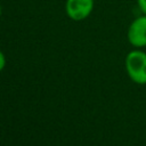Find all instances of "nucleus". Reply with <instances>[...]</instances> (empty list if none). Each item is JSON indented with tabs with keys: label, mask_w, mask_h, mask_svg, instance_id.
<instances>
[{
	"label": "nucleus",
	"mask_w": 146,
	"mask_h": 146,
	"mask_svg": "<svg viewBox=\"0 0 146 146\" xmlns=\"http://www.w3.org/2000/svg\"><path fill=\"white\" fill-rule=\"evenodd\" d=\"M124 66L128 76L137 84H146V52L140 49L127 54Z\"/></svg>",
	"instance_id": "obj_1"
},
{
	"label": "nucleus",
	"mask_w": 146,
	"mask_h": 146,
	"mask_svg": "<svg viewBox=\"0 0 146 146\" xmlns=\"http://www.w3.org/2000/svg\"><path fill=\"white\" fill-rule=\"evenodd\" d=\"M95 7V0H66L65 13L74 22H81L88 18Z\"/></svg>",
	"instance_id": "obj_2"
},
{
	"label": "nucleus",
	"mask_w": 146,
	"mask_h": 146,
	"mask_svg": "<svg viewBox=\"0 0 146 146\" xmlns=\"http://www.w3.org/2000/svg\"><path fill=\"white\" fill-rule=\"evenodd\" d=\"M127 38L129 43L137 49L146 47V15L143 14L130 23Z\"/></svg>",
	"instance_id": "obj_3"
},
{
	"label": "nucleus",
	"mask_w": 146,
	"mask_h": 146,
	"mask_svg": "<svg viewBox=\"0 0 146 146\" xmlns=\"http://www.w3.org/2000/svg\"><path fill=\"white\" fill-rule=\"evenodd\" d=\"M137 6L141 14L146 15V0H137Z\"/></svg>",
	"instance_id": "obj_4"
},
{
	"label": "nucleus",
	"mask_w": 146,
	"mask_h": 146,
	"mask_svg": "<svg viewBox=\"0 0 146 146\" xmlns=\"http://www.w3.org/2000/svg\"><path fill=\"white\" fill-rule=\"evenodd\" d=\"M5 66H6V56H5V54L0 50V72L5 68Z\"/></svg>",
	"instance_id": "obj_5"
},
{
	"label": "nucleus",
	"mask_w": 146,
	"mask_h": 146,
	"mask_svg": "<svg viewBox=\"0 0 146 146\" xmlns=\"http://www.w3.org/2000/svg\"><path fill=\"white\" fill-rule=\"evenodd\" d=\"M1 14H2V7H1V5H0V16H1Z\"/></svg>",
	"instance_id": "obj_6"
},
{
	"label": "nucleus",
	"mask_w": 146,
	"mask_h": 146,
	"mask_svg": "<svg viewBox=\"0 0 146 146\" xmlns=\"http://www.w3.org/2000/svg\"><path fill=\"white\" fill-rule=\"evenodd\" d=\"M98 1H103V0H98Z\"/></svg>",
	"instance_id": "obj_7"
}]
</instances>
